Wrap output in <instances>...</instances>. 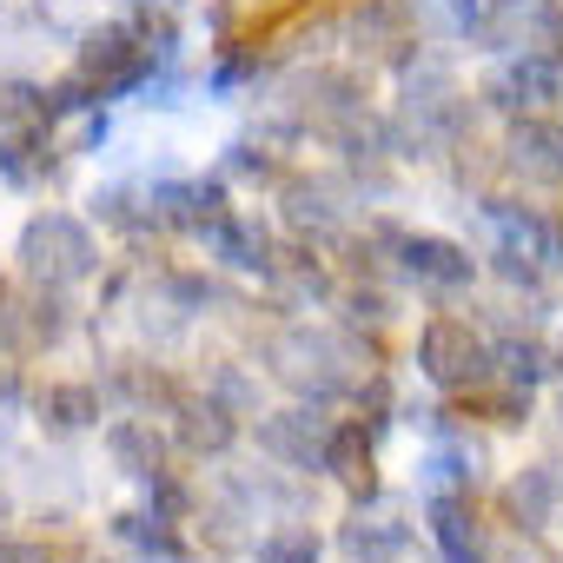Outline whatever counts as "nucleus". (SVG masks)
<instances>
[{"label":"nucleus","mask_w":563,"mask_h":563,"mask_svg":"<svg viewBox=\"0 0 563 563\" xmlns=\"http://www.w3.org/2000/svg\"><path fill=\"white\" fill-rule=\"evenodd\" d=\"M265 365H272L278 385L299 391L306 405L352 398V391L378 372L372 345H365L358 332H345V325H286V332L265 345Z\"/></svg>","instance_id":"nucleus-1"},{"label":"nucleus","mask_w":563,"mask_h":563,"mask_svg":"<svg viewBox=\"0 0 563 563\" xmlns=\"http://www.w3.org/2000/svg\"><path fill=\"white\" fill-rule=\"evenodd\" d=\"M166 60H173V21H100L74 54V80L93 100H120Z\"/></svg>","instance_id":"nucleus-2"},{"label":"nucleus","mask_w":563,"mask_h":563,"mask_svg":"<svg viewBox=\"0 0 563 563\" xmlns=\"http://www.w3.org/2000/svg\"><path fill=\"white\" fill-rule=\"evenodd\" d=\"M14 265H21V278H34V286L74 292L100 272V239L74 212H34L21 225V239H14Z\"/></svg>","instance_id":"nucleus-3"},{"label":"nucleus","mask_w":563,"mask_h":563,"mask_svg":"<svg viewBox=\"0 0 563 563\" xmlns=\"http://www.w3.org/2000/svg\"><path fill=\"white\" fill-rule=\"evenodd\" d=\"M484 219L497 239V265L510 278H556L563 272V219H550L537 206H504V199H490Z\"/></svg>","instance_id":"nucleus-4"},{"label":"nucleus","mask_w":563,"mask_h":563,"mask_svg":"<svg viewBox=\"0 0 563 563\" xmlns=\"http://www.w3.org/2000/svg\"><path fill=\"white\" fill-rule=\"evenodd\" d=\"M67 339V292L34 286V278H0V345L8 358H41Z\"/></svg>","instance_id":"nucleus-5"},{"label":"nucleus","mask_w":563,"mask_h":563,"mask_svg":"<svg viewBox=\"0 0 563 563\" xmlns=\"http://www.w3.org/2000/svg\"><path fill=\"white\" fill-rule=\"evenodd\" d=\"M464 93H457V80L444 74V67H431V74H418L411 87H405V113H398V133H391V146L398 153H418V159H431L438 146H451L457 133H464Z\"/></svg>","instance_id":"nucleus-6"},{"label":"nucleus","mask_w":563,"mask_h":563,"mask_svg":"<svg viewBox=\"0 0 563 563\" xmlns=\"http://www.w3.org/2000/svg\"><path fill=\"white\" fill-rule=\"evenodd\" d=\"M418 372H424L438 391H477V385H490V339H484L471 319L438 312V319H424V332H418Z\"/></svg>","instance_id":"nucleus-7"},{"label":"nucleus","mask_w":563,"mask_h":563,"mask_svg":"<svg viewBox=\"0 0 563 563\" xmlns=\"http://www.w3.org/2000/svg\"><path fill=\"white\" fill-rule=\"evenodd\" d=\"M484 100L510 120H556L563 113V54H504L484 80Z\"/></svg>","instance_id":"nucleus-8"},{"label":"nucleus","mask_w":563,"mask_h":563,"mask_svg":"<svg viewBox=\"0 0 563 563\" xmlns=\"http://www.w3.org/2000/svg\"><path fill=\"white\" fill-rule=\"evenodd\" d=\"M418 14H411V0H358V8L345 14V41L352 54L378 60V67H411L418 54Z\"/></svg>","instance_id":"nucleus-9"},{"label":"nucleus","mask_w":563,"mask_h":563,"mask_svg":"<svg viewBox=\"0 0 563 563\" xmlns=\"http://www.w3.org/2000/svg\"><path fill=\"white\" fill-rule=\"evenodd\" d=\"M332 424H339V418H325L319 405H286V411H265V418H258V451H265L272 464L319 471Z\"/></svg>","instance_id":"nucleus-10"},{"label":"nucleus","mask_w":563,"mask_h":563,"mask_svg":"<svg viewBox=\"0 0 563 563\" xmlns=\"http://www.w3.org/2000/svg\"><path fill=\"white\" fill-rule=\"evenodd\" d=\"M391 252H398V272L411 286H431V292H464L477 278V258L457 239H438V232H398Z\"/></svg>","instance_id":"nucleus-11"},{"label":"nucleus","mask_w":563,"mask_h":563,"mask_svg":"<svg viewBox=\"0 0 563 563\" xmlns=\"http://www.w3.org/2000/svg\"><path fill=\"white\" fill-rule=\"evenodd\" d=\"M166 418H173V444L192 451V457H225L239 444V411L219 405L212 391H179L166 405Z\"/></svg>","instance_id":"nucleus-12"},{"label":"nucleus","mask_w":563,"mask_h":563,"mask_svg":"<svg viewBox=\"0 0 563 563\" xmlns=\"http://www.w3.org/2000/svg\"><path fill=\"white\" fill-rule=\"evenodd\" d=\"M477 34H490V47H504V54H563V8H556V0L490 8Z\"/></svg>","instance_id":"nucleus-13"},{"label":"nucleus","mask_w":563,"mask_h":563,"mask_svg":"<svg viewBox=\"0 0 563 563\" xmlns=\"http://www.w3.org/2000/svg\"><path fill=\"white\" fill-rule=\"evenodd\" d=\"M339 550H345L352 563H405V556H411V523H405L398 504H372V510H358V517L339 530Z\"/></svg>","instance_id":"nucleus-14"},{"label":"nucleus","mask_w":563,"mask_h":563,"mask_svg":"<svg viewBox=\"0 0 563 563\" xmlns=\"http://www.w3.org/2000/svg\"><path fill=\"white\" fill-rule=\"evenodd\" d=\"M504 166L523 186H563V120H517L510 146H504Z\"/></svg>","instance_id":"nucleus-15"},{"label":"nucleus","mask_w":563,"mask_h":563,"mask_svg":"<svg viewBox=\"0 0 563 563\" xmlns=\"http://www.w3.org/2000/svg\"><path fill=\"white\" fill-rule=\"evenodd\" d=\"M153 199H159L166 232H192V239H199L219 212H232L225 179H153Z\"/></svg>","instance_id":"nucleus-16"},{"label":"nucleus","mask_w":563,"mask_h":563,"mask_svg":"<svg viewBox=\"0 0 563 563\" xmlns=\"http://www.w3.org/2000/svg\"><path fill=\"white\" fill-rule=\"evenodd\" d=\"M54 173H60V159H54V133H47V120H21V126L0 133V179H8V186L34 192V186H47Z\"/></svg>","instance_id":"nucleus-17"},{"label":"nucleus","mask_w":563,"mask_h":563,"mask_svg":"<svg viewBox=\"0 0 563 563\" xmlns=\"http://www.w3.org/2000/svg\"><path fill=\"white\" fill-rule=\"evenodd\" d=\"M199 239H206V252H212L225 272H258V278H265V265H272V232H265L252 212H239V206L219 212Z\"/></svg>","instance_id":"nucleus-18"},{"label":"nucleus","mask_w":563,"mask_h":563,"mask_svg":"<svg viewBox=\"0 0 563 563\" xmlns=\"http://www.w3.org/2000/svg\"><path fill=\"white\" fill-rule=\"evenodd\" d=\"M107 457H113V471H126L133 484H146V477L166 471V431L146 411H126V418L107 424Z\"/></svg>","instance_id":"nucleus-19"},{"label":"nucleus","mask_w":563,"mask_h":563,"mask_svg":"<svg viewBox=\"0 0 563 563\" xmlns=\"http://www.w3.org/2000/svg\"><path fill=\"white\" fill-rule=\"evenodd\" d=\"M319 471H325L339 490H352V497H372V490H378V471H372V431H365L358 418H339V424H332V438H325V457H319Z\"/></svg>","instance_id":"nucleus-20"},{"label":"nucleus","mask_w":563,"mask_h":563,"mask_svg":"<svg viewBox=\"0 0 563 563\" xmlns=\"http://www.w3.org/2000/svg\"><path fill=\"white\" fill-rule=\"evenodd\" d=\"M424 517H431V543H438L444 563H477L484 537H477V517H471V490H431Z\"/></svg>","instance_id":"nucleus-21"},{"label":"nucleus","mask_w":563,"mask_h":563,"mask_svg":"<svg viewBox=\"0 0 563 563\" xmlns=\"http://www.w3.org/2000/svg\"><path fill=\"white\" fill-rule=\"evenodd\" d=\"M113 543H120V550H133L140 563H192V550H186L179 523H173V517H159V510H120V517H113Z\"/></svg>","instance_id":"nucleus-22"},{"label":"nucleus","mask_w":563,"mask_h":563,"mask_svg":"<svg viewBox=\"0 0 563 563\" xmlns=\"http://www.w3.org/2000/svg\"><path fill=\"white\" fill-rule=\"evenodd\" d=\"M100 411H107V398H100V385H87V378H60V385H47V391L34 398V418H41L54 438L93 431V424H100Z\"/></svg>","instance_id":"nucleus-23"},{"label":"nucleus","mask_w":563,"mask_h":563,"mask_svg":"<svg viewBox=\"0 0 563 563\" xmlns=\"http://www.w3.org/2000/svg\"><path fill=\"white\" fill-rule=\"evenodd\" d=\"M93 212H100V225H113V232H126V239L166 232L159 199H153V179H146V186H107V192H93Z\"/></svg>","instance_id":"nucleus-24"},{"label":"nucleus","mask_w":563,"mask_h":563,"mask_svg":"<svg viewBox=\"0 0 563 563\" xmlns=\"http://www.w3.org/2000/svg\"><path fill=\"white\" fill-rule=\"evenodd\" d=\"M550 372H556V358H550L543 339H497V345H490V378H497V385L537 391Z\"/></svg>","instance_id":"nucleus-25"},{"label":"nucleus","mask_w":563,"mask_h":563,"mask_svg":"<svg viewBox=\"0 0 563 563\" xmlns=\"http://www.w3.org/2000/svg\"><path fill=\"white\" fill-rule=\"evenodd\" d=\"M286 219L299 225V232H345V206H339V192L325 186V179H286Z\"/></svg>","instance_id":"nucleus-26"},{"label":"nucleus","mask_w":563,"mask_h":563,"mask_svg":"<svg viewBox=\"0 0 563 563\" xmlns=\"http://www.w3.org/2000/svg\"><path fill=\"white\" fill-rule=\"evenodd\" d=\"M556 497H563V484H556V464H530V471L510 484V510H517L530 530H537V523H550Z\"/></svg>","instance_id":"nucleus-27"},{"label":"nucleus","mask_w":563,"mask_h":563,"mask_svg":"<svg viewBox=\"0 0 563 563\" xmlns=\"http://www.w3.org/2000/svg\"><path fill=\"white\" fill-rule=\"evenodd\" d=\"M113 385L133 398V411H146V405H153V411H166V405L179 398V385H173L159 365H126V372H113Z\"/></svg>","instance_id":"nucleus-28"},{"label":"nucleus","mask_w":563,"mask_h":563,"mask_svg":"<svg viewBox=\"0 0 563 563\" xmlns=\"http://www.w3.org/2000/svg\"><path fill=\"white\" fill-rule=\"evenodd\" d=\"M411 14H418V27L438 21L444 34H477L484 27V0H411Z\"/></svg>","instance_id":"nucleus-29"},{"label":"nucleus","mask_w":563,"mask_h":563,"mask_svg":"<svg viewBox=\"0 0 563 563\" xmlns=\"http://www.w3.org/2000/svg\"><path fill=\"white\" fill-rule=\"evenodd\" d=\"M21 120H47V87L0 80V126H21ZM47 126H54V120H47Z\"/></svg>","instance_id":"nucleus-30"},{"label":"nucleus","mask_w":563,"mask_h":563,"mask_svg":"<svg viewBox=\"0 0 563 563\" xmlns=\"http://www.w3.org/2000/svg\"><path fill=\"white\" fill-rule=\"evenodd\" d=\"M258 563H319V537L312 530H272L258 543Z\"/></svg>","instance_id":"nucleus-31"},{"label":"nucleus","mask_w":563,"mask_h":563,"mask_svg":"<svg viewBox=\"0 0 563 563\" xmlns=\"http://www.w3.org/2000/svg\"><path fill=\"white\" fill-rule=\"evenodd\" d=\"M225 173H239V179H278V153L258 146V140H232L225 146Z\"/></svg>","instance_id":"nucleus-32"},{"label":"nucleus","mask_w":563,"mask_h":563,"mask_svg":"<svg viewBox=\"0 0 563 563\" xmlns=\"http://www.w3.org/2000/svg\"><path fill=\"white\" fill-rule=\"evenodd\" d=\"M0 563H74L60 543H27V537H0Z\"/></svg>","instance_id":"nucleus-33"},{"label":"nucleus","mask_w":563,"mask_h":563,"mask_svg":"<svg viewBox=\"0 0 563 563\" xmlns=\"http://www.w3.org/2000/svg\"><path fill=\"white\" fill-rule=\"evenodd\" d=\"M345 319H352V325H365V319L385 325V319H391V299H385V292H345Z\"/></svg>","instance_id":"nucleus-34"},{"label":"nucleus","mask_w":563,"mask_h":563,"mask_svg":"<svg viewBox=\"0 0 563 563\" xmlns=\"http://www.w3.org/2000/svg\"><path fill=\"white\" fill-rule=\"evenodd\" d=\"M484 411H490V424H523V418H530V391L504 385V391H497V398H490Z\"/></svg>","instance_id":"nucleus-35"},{"label":"nucleus","mask_w":563,"mask_h":563,"mask_svg":"<svg viewBox=\"0 0 563 563\" xmlns=\"http://www.w3.org/2000/svg\"><path fill=\"white\" fill-rule=\"evenodd\" d=\"M8 523H14V504H8V497H0V530H8Z\"/></svg>","instance_id":"nucleus-36"},{"label":"nucleus","mask_w":563,"mask_h":563,"mask_svg":"<svg viewBox=\"0 0 563 563\" xmlns=\"http://www.w3.org/2000/svg\"><path fill=\"white\" fill-rule=\"evenodd\" d=\"M120 8H166V0H120Z\"/></svg>","instance_id":"nucleus-37"},{"label":"nucleus","mask_w":563,"mask_h":563,"mask_svg":"<svg viewBox=\"0 0 563 563\" xmlns=\"http://www.w3.org/2000/svg\"><path fill=\"white\" fill-rule=\"evenodd\" d=\"M484 8H517V0H484Z\"/></svg>","instance_id":"nucleus-38"}]
</instances>
